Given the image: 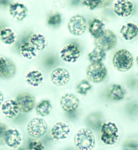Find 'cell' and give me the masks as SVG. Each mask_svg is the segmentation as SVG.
I'll list each match as a JSON object with an SVG mask.
<instances>
[{
	"label": "cell",
	"instance_id": "6da1fadb",
	"mask_svg": "<svg viewBox=\"0 0 138 150\" xmlns=\"http://www.w3.org/2000/svg\"><path fill=\"white\" fill-rule=\"evenodd\" d=\"M100 141L106 146H114L120 140V133L118 127L115 123L107 121L101 126L100 129Z\"/></svg>",
	"mask_w": 138,
	"mask_h": 150
},
{
	"label": "cell",
	"instance_id": "7a4b0ae2",
	"mask_svg": "<svg viewBox=\"0 0 138 150\" xmlns=\"http://www.w3.org/2000/svg\"><path fill=\"white\" fill-rule=\"evenodd\" d=\"M74 144L77 150H92L96 145V137L90 129L83 128L75 134Z\"/></svg>",
	"mask_w": 138,
	"mask_h": 150
},
{
	"label": "cell",
	"instance_id": "3957f363",
	"mask_svg": "<svg viewBox=\"0 0 138 150\" xmlns=\"http://www.w3.org/2000/svg\"><path fill=\"white\" fill-rule=\"evenodd\" d=\"M133 62L132 55L126 50L118 51L113 58V64L115 68L121 72L129 70L133 64Z\"/></svg>",
	"mask_w": 138,
	"mask_h": 150
},
{
	"label": "cell",
	"instance_id": "277c9868",
	"mask_svg": "<svg viewBox=\"0 0 138 150\" xmlns=\"http://www.w3.org/2000/svg\"><path fill=\"white\" fill-rule=\"evenodd\" d=\"M117 42L116 36L113 32L109 30H105L99 35L94 38L96 47L105 52L114 48Z\"/></svg>",
	"mask_w": 138,
	"mask_h": 150
},
{
	"label": "cell",
	"instance_id": "5b68a950",
	"mask_svg": "<svg viewBox=\"0 0 138 150\" xmlns=\"http://www.w3.org/2000/svg\"><path fill=\"white\" fill-rule=\"evenodd\" d=\"M48 129L46 122L40 118L32 119L29 122L27 127L29 135L36 139L44 137L47 132Z\"/></svg>",
	"mask_w": 138,
	"mask_h": 150
},
{
	"label": "cell",
	"instance_id": "8992f818",
	"mask_svg": "<svg viewBox=\"0 0 138 150\" xmlns=\"http://www.w3.org/2000/svg\"><path fill=\"white\" fill-rule=\"evenodd\" d=\"M107 74L106 67L101 62L92 63L87 70L88 79L94 83L101 82L106 79Z\"/></svg>",
	"mask_w": 138,
	"mask_h": 150
},
{
	"label": "cell",
	"instance_id": "52a82bcc",
	"mask_svg": "<svg viewBox=\"0 0 138 150\" xmlns=\"http://www.w3.org/2000/svg\"><path fill=\"white\" fill-rule=\"evenodd\" d=\"M71 128L66 122H57L52 127L50 131L51 137L55 140L62 141L66 139L70 135Z\"/></svg>",
	"mask_w": 138,
	"mask_h": 150
},
{
	"label": "cell",
	"instance_id": "ba28073f",
	"mask_svg": "<svg viewBox=\"0 0 138 150\" xmlns=\"http://www.w3.org/2000/svg\"><path fill=\"white\" fill-rule=\"evenodd\" d=\"M16 102L20 112L27 113L30 112L35 105V99L32 95L28 92H23L16 97Z\"/></svg>",
	"mask_w": 138,
	"mask_h": 150
},
{
	"label": "cell",
	"instance_id": "9c48e42d",
	"mask_svg": "<svg viewBox=\"0 0 138 150\" xmlns=\"http://www.w3.org/2000/svg\"><path fill=\"white\" fill-rule=\"evenodd\" d=\"M60 53L61 58L65 62L75 63L80 57L81 51L76 44H70L64 46Z\"/></svg>",
	"mask_w": 138,
	"mask_h": 150
},
{
	"label": "cell",
	"instance_id": "30bf717a",
	"mask_svg": "<svg viewBox=\"0 0 138 150\" xmlns=\"http://www.w3.org/2000/svg\"><path fill=\"white\" fill-rule=\"evenodd\" d=\"M23 136L16 129H8L4 137L5 144L11 149L20 147L23 142Z\"/></svg>",
	"mask_w": 138,
	"mask_h": 150
},
{
	"label": "cell",
	"instance_id": "8fae6325",
	"mask_svg": "<svg viewBox=\"0 0 138 150\" xmlns=\"http://www.w3.org/2000/svg\"><path fill=\"white\" fill-rule=\"evenodd\" d=\"M113 10L115 13L118 16L128 18L134 12L135 6L133 3L130 1H118L114 5Z\"/></svg>",
	"mask_w": 138,
	"mask_h": 150
},
{
	"label": "cell",
	"instance_id": "7c38bea8",
	"mask_svg": "<svg viewBox=\"0 0 138 150\" xmlns=\"http://www.w3.org/2000/svg\"><path fill=\"white\" fill-rule=\"evenodd\" d=\"M68 27L71 33L75 35H81L87 28L86 20L82 16H74L70 20Z\"/></svg>",
	"mask_w": 138,
	"mask_h": 150
},
{
	"label": "cell",
	"instance_id": "4fadbf2b",
	"mask_svg": "<svg viewBox=\"0 0 138 150\" xmlns=\"http://www.w3.org/2000/svg\"><path fill=\"white\" fill-rule=\"evenodd\" d=\"M51 79L54 84L57 86L61 87L68 83L70 79V75L68 70L58 68L52 72Z\"/></svg>",
	"mask_w": 138,
	"mask_h": 150
},
{
	"label": "cell",
	"instance_id": "5bb4252c",
	"mask_svg": "<svg viewBox=\"0 0 138 150\" xmlns=\"http://www.w3.org/2000/svg\"><path fill=\"white\" fill-rule=\"evenodd\" d=\"M80 100L75 95L67 93L61 98L60 105L62 109L68 113L76 111L80 106Z\"/></svg>",
	"mask_w": 138,
	"mask_h": 150
},
{
	"label": "cell",
	"instance_id": "9a60e30c",
	"mask_svg": "<svg viewBox=\"0 0 138 150\" xmlns=\"http://www.w3.org/2000/svg\"><path fill=\"white\" fill-rule=\"evenodd\" d=\"M16 68L14 63L11 60L3 56H0V77L10 79L14 76Z\"/></svg>",
	"mask_w": 138,
	"mask_h": 150
},
{
	"label": "cell",
	"instance_id": "2e32d148",
	"mask_svg": "<svg viewBox=\"0 0 138 150\" xmlns=\"http://www.w3.org/2000/svg\"><path fill=\"white\" fill-rule=\"evenodd\" d=\"M120 36L126 41H132L138 37V25L133 23H128L122 26Z\"/></svg>",
	"mask_w": 138,
	"mask_h": 150
},
{
	"label": "cell",
	"instance_id": "e0dca14e",
	"mask_svg": "<svg viewBox=\"0 0 138 150\" xmlns=\"http://www.w3.org/2000/svg\"><path fill=\"white\" fill-rule=\"evenodd\" d=\"M2 112L9 119L15 117L20 112L19 109L15 100L9 99L5 101L1 107Z\"/></svg>",
	"mask_w": 138,
	"mask_h": 150
},
{
	"label": "cell",
	"instance_id": "ac0fdd59",
	"mask_svg": "<svg viewBox=\"0 0 138 150\" xmlns=\"http://www.w3.org/2000/svg\"><path fill=\"white\" fill-rule=\"evenodd\" d=\"M9 13L13 20L16 21H21L27 16L28 10L23 4L13 3L9 7Z\"/></svg>",
	"mask_w": 138,
	"mask_h": 150
},
{
	"label": "cell",
	"instance_id": "d6986e66",
	"mask_svg": "<svg viewBox=\"0 0 138 150\" xmlns=\"http://www.w3.org/2000/svg\"><path fill=\"white\" fill-rule=\"evenodd\" d=\"M44 74L37 70L29 71L25 77V81L29 86L33 87H38L44 82Z\"/></svg>",
	"mask_w": 138,
	"mask_h": 150
},
{
	"label": "cell",
	"instance_id": "ffe728a7",
	"mask_svg": "<svg viewBox=\"0 0 138 150\" xmlns=\"http://www.w3.org/2000/svg\"><path fill=\"white\" fill-rule=\"evenodd\" d=\"M30 43L38 51H44L48 45L45 37L40 34H34L30 38Z\"/></svg>",
	"mask_w": 138,
	"mask_h": 150
},
{
	"label": "cell",
	"instance_id": "44dd1931",
	"mask_svg": "<svg viewBox=\"0 0 138 150\" xmlns=\"http://www.w3.org/2000/svg\"><path fill=\"white\" fill-rule=\"evenodd\" d=\"M17 38L14 31L8 27H5L0 30V40L6 45H11Z\"/></svg>",
	"mask_w": 138,
	"mask_h": 150
},
{
	"label": "cell",
	"instance_id": "7402d4cb",
	"mask_svg": "<svg viewBox=\"0 0 138 150\" xmlns=\"http://www.w3.org/2000/svg\"><path fill=\"white\" fill-rule=\"evenodd\" d=\"M21 54L25 58L32 60L35 59L38 52L30 42H26L21 46L20 49Z\"/></svg>",
	"mask_w": 138,
	"mask_h": 150
},
{
	"label": "cell",
	"instance_id": "603a6c76",
	"mask_svg": "<svg viewBox=\"0 0 138 150\" xmlns=\"http://www.w3.org/2000/svg\"><path fill=\"white\" fill-rule=\"evenodd\" d=\"M105 27L102 21L99 19H94L89 25V32L92 36L95 38L105 30Z\"/></svg>",
	"mask_w": 138,
	"mask_h": 150
},
{
	"label": "cell",
	"instance_id": "cb8c5ba5",
	"mask_svg": "<svg viewBox=\"0 0 138 150\" xmlns=\"http://www.w3.org/2000/svg\"><path fill=\"white\" fill-rule=\"evenodd\" d=\"M125 94V90L121 85L115 84L110 88V97L115 100L123 99Z\"/></svg>",
	"mask_w": 138,
	"mask_h": 150
},
{
	"label": "cell",
	"instance_id": "d4e9b609",
	"mask_svg": "<svg viewBox=\"0 0 138 150\" xmlns=\"http://www.w3.org/2000/svg\"><path fill=\"white\" fill-rule=\"evenodd\" d=\"M52 109V106L49 100L41 101L37 105L36 111L37 114L42 117H45L49 115Z\"/></svg>",
	"mask_w": 138,
	"mask_h": 150
},
{
	"label": "cell",
	"instance_id": "484cf974",
	"mask_svg": "<svg viewBox=\"0 0 138 150\" xmlns=\"http://www.w3.org/2000/svg\"><path fill=\"white\" fill-rule=\"evenodd\" d=\"M106 57L105 51L96 47L88 54L89 60L92 63H101L104 59Z\"/></svg>",
	"mask_w": 138,
	"mask_h": 150
},
{
	"label": "cell",
	"instance_id": "4316f807",
	"mask_svg": "<svg viewBox=\"0 0 138 150\" xmlns=\"http://www.w3.org/2000/svg\"><path fill=\"white\" fill-rule=\"evenodd\" d=\"M92 86L88 81L86 80H82L77 86V92L78 93L85 96L88 91L92 88Z\"/></svg>",
	"mask_w": 138,
	"mask_h": 150
},
{
	"label": "cell",
	"instance_id": "83f0119b",
	"mask_svg": "<svg viewBox=\"0 0 138 150\" xmlns=\"http://www.w3.org/2000/svg\"><path fill=\"white\" fill-rule=\"evenodd\" d=\"M29 150H45V147L41 141L34 140L29 143Z\"/></svg>",
	"mask_w": 138,
	"mask_h": 150
},
{
	"label": "cell",
	"instance_id": "f1b7e54d",
	"mask_svg": "<svg viewBox=\"0 0 138 150\" xmlns=\"http://www.w3.org/2000/svg\"><path fill=\"white\" fill-rule=\"evenodd\" d=\"M61 17L59 14H56L50 17L48 21V23L53 26H56L61 23Z\"/></svg>",
	"mask_w": 138,
	"mask_h": 150
},
{
	"label": "cell",
	"instance_id": "f546056e",
	"mask_svg": "<svg viewBox=\"0 0 138 150\" xmlns=\"http://www.w3.org/2000/svg\"><path fill=\"white\" fill-rule=\"evenodd\" d=\"M103 1L92 0V1H84L83 4L85 6L89 7L91 10H93L99 7L102 4Z\"/></svg>",
	"mask_w": 138,
	"mask_h": 150
},
{
	"label": "cell",
	"instance_id": "4dcf8cb0",
	"mask_svg": "<svg viewBox=\"0 0 138 150\" xmlns=\"http://www.w3.org/2000/svg\"><path fill=\"white\" fill-rule=\"evenodd\" d=\"M8 129L7 126L4 123L0 122V145L5 144L4 137Z\"/></svg>",
	"mask_w": 138,
	"mask_h": 150
},
{
	"label": "cell",
	"instance_id": "1f68e13d",
	"mask_svg": "<svg viewBox=\"0 0 138 150\" xmlns=\"http://www.w3.org/2000/svg\"><path fill=\"white\" fill-rule=\"evenodd\" d=\"M127 146H129L131 149H136L138 147V145L135 143H129V144H127Z\"/></svg>",
	"mask_w": 138,
	"mask_h": 150
},
{
	"label": "cell",
	"instance_id": "d6a6232c",
	"mask_svg": "<svg viewBox=\"0 0 138 150\" xmlns=\"http://www.w3.org/2000/svg\"><path fill=\"white\" fill-rule=\"evenodd\" d=\"M4 96L1 92L0 91V106L1 105L4 103Z\"/></svg>",
	"mask_w": 138,
	"mask_h": 150
},
{
	"label": "cell",
	"instance_id": "836d02e7",
	"mask_svg": "<svg viewBox=\"0 0 138 150\" xmlns=\"http://www.w3.org/2000/svg\"><path fill=\"white\" fill-rule=\"evenodd\" d=\"M13 150H25L23 148L21 147H19L17 148V149H14Z\"/></svg>",
	"mask_w": 138,
	"mask_h": 150
},
{
	"label": "cell",
	"instance_id": "e575fe53",
	"mask_svg": "<svg viewBox=\"0 0 138 150\" xmlns=\"http://www.w3.org/2000/svg\"><path fill=\"white\" fill-rule=\"evenodd\" d=\"M136 62H137L138 65V55L137 57V58H136Z\"/></svg>",
	"mask_w": 138,
	"mask_h": 150
},
{
	"label": "cell",
	"instance_id": "d590c367",
	"mask_svg": "<svg viewBox=\"0 0 138 150\" xmlns=\"http://www.w3.org/2000/svg\"></svg>",
	"mask_w": 138,
	"mask_h": 150
}]
</instances>
